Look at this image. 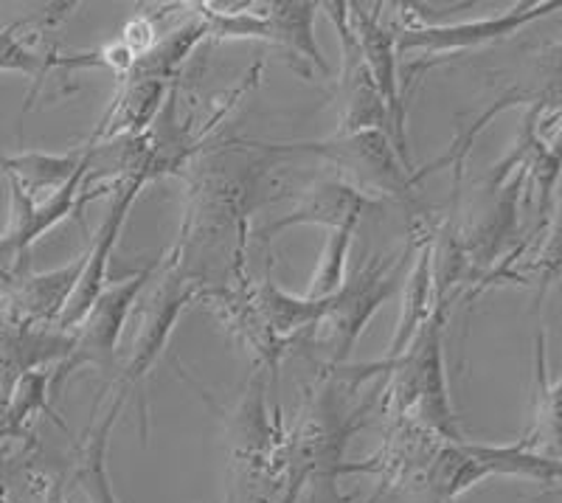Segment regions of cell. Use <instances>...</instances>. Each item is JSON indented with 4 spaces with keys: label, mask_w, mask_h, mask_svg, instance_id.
Instances as JSON below:
<instances>
[{
    "label": "cell",
    "mask_w": 562,
    "mask_h": 503,
    "mask_svg": "<svg viewBox=\"0 0 562 503\" xmlns=\"http://www.w3.org/2000/svg\"><path fill=\"white\" fill-rule=\"evenodd\" d=\"M441 332H445V301L439 299L408 349L396 357L400 360L396 364V394L403 396L405 409H414L425 425L450 436V445H453V441H461V436L456 434L453 411H450L448 400Z\"/></svg>",
    "instance_id": "cell-1"
},
{
    "label": "cell",
    "mask_w": 562,
    "mask_h": 503,
    "mask_svg": "<svg viewBox=\"0 0 562 503\" xmlns=\"http://www.w3.org/2000/svg\"><path fill=\"white\" fill-rule=\"evenodd\" d=\"M396 281H400V256H389L385 261L371 259L326 301V313L315 326H321V340L338 360L349 355L371 315L396 290Z\"/></svg>",
    "instance_id": "cell-2"
},
{
    "label": "cell",
    "mask_w": 562,
    "mask_h": 503,
    "mask_svg": "<svg viewBox=\"0 0 562 503\" xmlns=\"http://www.w3.org/2000/svg\"><path fill=\"white\" fill-rule=\"evenodd\" d=\"M492 472L554 481L560 467H557V461L535 456V452L518 450V447H484L453 441L439 456V465H436V487H439L445 498H456L467 487L479 484L481 478L492 476Z\"/></svg>",
    "instance_id": "cell-3"
},
{
    "label": "cell",
    "mask_w": 562,
    "mask_h": 503,
    "mask_svg": "<svg viewBox=\"0 0 562 503\" xmlns=\"http://www.w3.org/2000/svg\"><path fill=\"white\" fill-rule=\"evenodd\" d=\"M557 3H520V7L509 9V12L498 14V18L486 20H470V23H441V26H414L400 32L394 37L396 54H453L464 52V48H475V45L495 43V40H506L512 34H518L520 29L535 23L540 18H549L557 12Z\"/></svg>",
    "instance_id": "cell-4"
},
{
    "label": "cell",
    "mask_w": 562,
    "mask_h": 503,
    "mask_svg": "<svg viewBox=\"0 0 562 503\" xmlns=\"http://www.w3.org/2000/svg\"><path fill=\"white\" fill-rule=\"evenodd\" d=\"M149 172H138L130 175L124 183H119V194L113 198V205H110L108 217L104 223L99 225L97 236H93V245L85 254V268L79 273L77 287H74V293L70 299L65 301L63 313H59L57 326L59 329H77L82 324V318L88 315V310L93 306V301L99 299L104 287H108V265H110V254H113L115 243H119V234L124 228V220H127L130 205L135 203V198L140 194V189L147 186Z\"/></svg>",
    "instance_id": "cell-5"
},
{
    "label": "cell",
    "mask_w": 562,
    "mask_h": 503,
    "mask_svg": "<svg viewBox=\"0 0 562 503\" xmlns=\"http://www.w3.org/2000/svg\"><path fill=\"white\" fill-rule=\"evenodd\" d=\"M295 149L324 155L374 191L403 194L411 189L408 166L396 155L389 133H383V130L344 133L333 141H321V144H295Z\"/></svg>",
    "instance_id": "cell-6"
},
{
    "label": "cell",
    "mask_w": 562,
    "mask_h": 503,
    "mask_svg": "<svg viewBox=\"0 0 562 503\" xmlns=\"http://www.w3.org/2000/svg\"><path fill=\"white\" fill-rule=\"evenodd\" d=\"M90 164H93V149L88 147L82 169L70 178V183L63 191H57L54 198L43 200V203H34L26 191L7 178L9 198H12V217H9L7 234L0 236V265H20V259L29 254V248L37 243L45 231H52L54 225L68 217L70 211L82 205V183Z\"/></svg>",
    "instance_id": "cell-7"
},
{
    "label": "cell",
    "mask_w": 562,
    "mask_h": 503,
    "mask_svg": "<svg viewBox=\"0 0 562 503\" xmlns=\"http://www.w3.org/2000/svg\"><path fill=\"white\" fill-rule=\"evenodd\" d=\"M329 20L338 26L340 34V88H344V133H360V130H383L391 138L389 113L383 108L378 88L371 82V74L366 68V59L360 54L358 37L351 29L349 3H321Z\"/></svg>",
    "instance_id": "cell-8"
},
{
    "label": "cell",
    "mask_w": 562,
    "mask_h": 503,
    "mask_svg": "<svg viewBox=\"0 0 562 503\" xmlns=\"http://www.w3.org/2000/svg\"><path fill=\"white\" fill-rule=\"evenodd\" d=\"M155 268H158V261H153L149 268L138 270L133 279L104 287L99 299L88 310V315L82 318V324L77 326V338L70 344L77 349V360H90V364L97 366L113 364L124 324L133 315L135 299L147 287V281L153 279Z\"/></svg>",
    "instance_id": "cell-9"
},
{
    "label": "cell",
    "mask_w": 562,
    "mask_h": 503,
    "mask_svg": "<svg viewBox=\"0 0 562 503\" xmlns=\"http://www.w3.org/2000/svg\"><path fill=\"white\" fill-rule=\"evenodd\" d=\"M349 20L358 37L360 54L366 59V68L371 74V82L378 88L383 108L389 113L391 144L396 155L408 164V147H405V108L400 102V79H396V52L394 34L383 29L380 12H366L360 3H349Z\"/></svg>",
    "instance_id": "cell-10"
},
{
    "label": "cell",
    "mask_w": 562,
    "mask_h": 503,
    "mask_svg": "<svg viewBox=\"0 0 562 503\" xmlns=\"http://www.w3.org/2000/svg\"><path fill=\"white\" fill-rule=\"evenodd\" d=\"M378 209V203L369 198V191H358L338 180H324L299 200L288 217L276 220L265 228V236H276L290 225H326V228H340V225H358L366 211Z\"/></svg>",
    "instance_id": "cell-11"
},
{
    "label": "cell",
    "mask_w": 562,
    "mask_h": 503,
    "mask_svg": "<svg viewBox=\"0 0 562 503\" xmlns=\"http://www.w3.org/2000/svg\"><path fill=\"white\" fill-rule=\"evenodd\" d=\"M189 301H192V290L175 279H167L160 290H155L153 301H149L144 315H140V326L133 338V360H130L127 377H124L127 385L130 382H138L140 377L153 369L155 357L160 355L175 321H178L180 310Z\"/></svg>",
    "instance_id": "cell-12"
},
{
    "label": "cell",
    "mask_w": 562,
    "mask_h": 503,
    "mask_svg": "<svg viewBox=\"0 0 562 503\" xmlns=\"http://www.w3.org/2000/svg\"><path fill=\"white\" fill-rule=\"evenodd\" d=\"M321 9V3H293V0H284V3H265V20H268V43H276L279 48L290 54L295 59V68L301 70V63L310 65V74L315 68L329 77V63L321 54L318 43H315V12ZM304 74V70H301Z\"/></svg>",
    "instance_id": "cell-13"
},
{
    "label": "cell",
    "mask_w": 562,
    "mask_h": 503,
    "mask_svg": "<svg viewBox=\"0 0 562 503\" xmlns=\"http://www.w3.org/2000/svg\"><path fill=\"white\" fill-rule=\"evenodd\" d=\"M164 85L160 79H147V77H133V74H124L122 85H119V93L110 102L108 113L99 122L97 138H135L140 130L153 124L155 113L160 108V99H164Z\"/></svg>",
    "instance_id": "cell-14"
},
{
    "label": "cell",
    "mask_w": 562,
    "mask_h": 503,
    "mask_svg": "<svg viewBox=\"0 0 562 503\" xmlns=\"http://www.w3.org/2000/svg\"><path fill=\"white\" fill-rule=\"evenodd\" d=\"M85 155H88V147L70 155H12V158H0V172L14 180L34 203H43L70 183V178L82 169Z\"/></svg>",
    "instance_id": "cell-15"
},
{
    "label": "cell",
    "mask_w": 562,
    "mask_h": 503,
    "mask_svg": "<svg viewBox=\"0 0 562 503\" xmlns=\"http://www.w3.org/2000/svg\"><path fill=\"white\" fill-rule=\"evenodd\" d=\"M430 295H434V248H430V243H425L419 248V254H416V265L408 276L403 318H400L396 335L391 340V357L394 360L408 349V344L414 340L419 326L434 313L436 304H430Z\"/></svg>",
    "instance_id": "cell-16"
},
{
    "label": "cell",
    "mask_w": 562,
    "mask_h": 503,
    "mask_svg": "<svg viewBox=\"0 0 562 503\" xmlns=\"http://www.w3.org/2000/svg\"><path fill=\"white\" fill-rule=\"evenodd\" d=\"M85 268V254L77 261H70L68 268H59L54 273L32 276L20 287L18 301L23 306V313L32 315L37 321H57L63 313L65 301L70 299L74 287H77L79 273Z\"/></svg>",
    "instance_id": "cell-17"
},
{
    "label": "cell",
    "mask_w": 562,
    "mask_h": 503,
    "mask_svg": "<svg viewBox=\"0 0 562 503\" xmlns=\"http://www.w3.org/2000/svg\"><path fill=\"white\" fill-rule=\"evenodd\" d=\"M124 400H127V385L119 391L113 409L108 411V416L102 420L97 434H90L88 445L82 450V459H79V470L74 476V481L79 484V490L85 492V501L88 503H115L113 492L108 484V472H104V450H108V436L110 427L115 425L119 414L124 409Z\"/></svg>",
    "instance_id": "cell-18"
},
{
    "label": "cell",
    "mask_w": 562,
    "mask_h": 503,
    "mask_svg": "<svg viewBox=\"0 0 562 503\" xmlns=\"http://www.w3.org/2000/svg\"><path fill=\"white\" fill-rule=\"evenodd\" d=\"M326 301H313V299H293L284 290L273 284V279H268L259 290V313H262L265 326L276 335H288V332L301 329V326H315L321 321V315L326 313Z\"/></svg>",
    "instance_id": "cell-19"
},
{
    "label": "cell",
    "mask_w": 562,
    "mask_h": 503,
    "mask_svg": "<svg viewBox=\"0 0 562 503\" xmlns=\"http://www.w3.org/2000/svg\"><path fill=\"white\" fill-rule=\"evenodd\" d=\"M351 234H355V225H340V228L329 231V239L324 245V254H321L318 268H315L313 281L307 287V295L304 299L324 301L333 299L346 281V259H349L351 248Z\"/></svg>",
    "instance_id": "cell-20"
},
{
    "label": "cell",
    "mask_w": 562,
    "mask_h": 503,
    "mask_svg": "<svg viewBox=\"0 0 562 503\" xmlns=\"http://www.w3.org/2000/svg\"><path fill=\"white\" fill-rule=\"evenodd\" d=\"M48 380H52V375L40 369L23 371V375H20V380L14 382L7 414L0 420V436L20 434V427L26 425V420H32V414L45 409Z\"/></svg>",
    "instance_id": "cell-21"
},
{
    "label": "cell",
    "mask_w": 562,
    "mask_h": 503,
    "mask_svg": "<svg viewBox=\"0 0 562 503\" xmlns=\"http://www.w3.org/2000/svg\"><path fill=\"white\" fill-rule=\"evenodd\" d=\"M52 68H57V54H34L18 34V23L0 32V70H20L40 85Z\"/></svg>",
    "instance_id": "cell-22"
},
{
    "label": "cell",
    "mask_w": 562,
    "mask_h": 503,
    "mask_svg": "<svg viewBox=\"0 0 562 503\" xmlns=\"http://www.w3.org/2000/svg\"><path fill=\"white\" fill-rule=\"evenodd\" d=\"M0 503H3V459H0Z\"/></svg>",
    "instance_id": "cell-23"
}]
</instances>
